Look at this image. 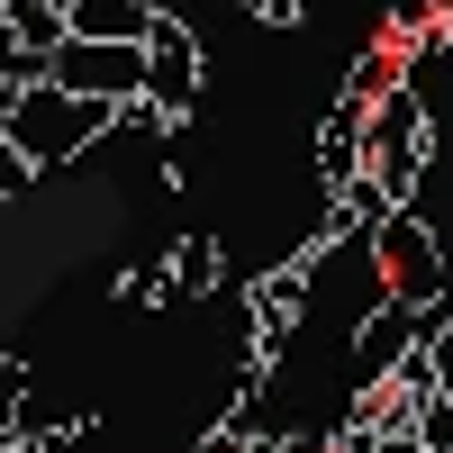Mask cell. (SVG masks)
<instances>
[{"instance_id": "cell-8", "label": "cell", "mask_w": 453, "mask_h": 453, "mask_svg": "<svg viewBox=\"0 0 453 453\" xmlns=\"http://www.w3.org/2000/svg\"><path fill=\"white\" fill-rule=\"evenodd\" d=\"M164 263H173V299H218L226 290V245L218 236H173Z\"/></svg>"}, {"instance_id": "cell-13", "label": "cell", "mask_w": 453, "mask_h": 453, "mask_svg": "<svg viewBox=\"0 0 453 453\" xmlns=\"http://www.w3.org/2000/svg\"><path fill=\"white\" fill-rule=\"evenodd\" d=\"M372 381H390V390H399L408 408H426V399H435V345L418 335V345H408V354H399L390 372H372Z\"/></svg>"}, {"instance_id": "cell-12", "label": "cell", "mask_w": 453, "mask_h": 453, "mask_svg": "<svg viewBox=\"0 0 453 453\" xmlns=\"http://www.w3.org/2000/svg\"><path fill=\"white\" fill-rule=\"evenodd\" d=\"M119 309H173V263L164 254H145L119 273Z\"/></svg>"}, {"instance_id": "cell-20", "label": "cell", "mask_w": 453, "mask_h": 453, "mask_svg": "<svg viewBox=\"0 0 453 453\" xmlns=\"http://www.w3.org/2000/svg\"><path fill=\"white\" fill-rule=\"evenodd\" d=\"M55 10H73V0H55Z\"/></svg>"}, {"instance_id": "cell-1", "label": "cell", "mask_w": 453, "mask_h": 453, "mask_svg": "<svg viewBox=\"0 0 453 453\" xmlns=\"http://www.w3.org/2000/svg\"><path fill=\"white\" fill-rule=\"evenodd\" d=\"M109 119H119V100H91V91H64V82H36L10 100V145L36 164V173H64L73 155H91V145L109 136Z\"/></svg>"}, {"instance_id": "cell-14", "label": "cell", "mask_w": 453, "mask_h": 453, "mask_svg": "<svg viewBox=\"0 0 453 453\" xmlns=\"http://www.w3.org/2000/svg\"><path fill=\"white\" fill-rule=\"evenodd\" d=\"M27 191H36V164L10 145V127H0V209H10V200H27Z\"/></svg>"}, {"instance_id": "cell-9", "label": "cell", "mask_w": 453, "mask_h": 453, "mask_svg": "<svg viewBox=\"0 0 453 453\" xmlns=\"http://www.w3.org/2000/svg\"><path fill=\"white\" fill-rule=\"evenodd\" d=\"M164 0H73V36H145Z\"/></svg>"}, {"instance_id": "cell-16", "label": "cell", "mask_w": 453, "mask_h": 453, "mask_svg": "<svg viewBox=\"0 0 453 453\" xmlns=\"http://www.w3.org/2000/svg\"><path fill=\"white\" fill-rule=\"evenodd\" d=\"M245 19H254V27H299V19H309V0H245Z\"/></svg>"}, {"instance_id": "cell-19", "label": "cell", "mask_w": 453, "mask_h": 453, "mask_svg": "<svg viewBox=\"0 0 453 453\" xmlns=\"http://www.w3.org/2000/svg\"><path fill=\"white\" fill-rule=\"evenodd\" d=\"M10 100H19V91H10V82H0V119H10Z\"/></svg>"}, {"instance_id": "cell-18", "label": "cell", "mask_w": 453, "mask_h": 453, "mask_svg": "<svg viewBox=\"0 0 453 453\" xmlns=\"http://www.w3.org/2000/svg\"><path fill=\"white\" fill-rule=\"evenodd\" d=\"M435 27H444V36H453V0H435Z\"/></svg>"}, {"instance_id": "cell-3", "label": "cell", "mask_w": 453, "mask_h": 453, "mask_svg": "<svg viewBox=\"0 0 453 453\" xmlns=\"http://www.w3.org/2000/svg\"><path fill=\"white\" fill-rule=\"evenodd\" d=\"M363 254H372V273H381V290H399V299H453V263H444V245H435V226H426V209H390L381 226L363 236Z\"/></svg>"}, {"instance_id": "cell-2", "label": "cell", "mask_w": 453, "mask_h": 453, "mask_svg": "<svg viewBox=\"0 0 453 453\" xmlns=\"http://www.w3.org/2000/svg\"><path fill=\"white\" fill-rule=\"evenodd\" d=\"M426 164H435V109H426L418 82H399V91L372 100V173H381V191L399 209H418Z\"/></svg>"}, {"instance_id": "cell-15", "label": "cell", "mask_w": 453, "mask_h": 453, "mask_svg": "<svg viewBox=\"0 0 453 453\" xmlns=\"http://www.w3.org/2000/svg\"><path fill=\"white\" fill-rule=\"evenodd\" d=\"M418 444L426 453H453V399H426L418 408Z\"/></svg>"}, {"instance_id": "cell-5", "label": "cell", "mask_w": 453, "mask_h": 453, "mask_svg": "<svg viewBox=\"0 0 453 453\" xmlns=\"http://www.w3.org/2000/svg\"><path fill=\"white\" fill-rule=\"evenodd\" d=\"M309 281H318V263H299V254L245 281V345H254L263 363H281L290 335L309 326Z\"/></svg>"}, {"instance_id": "cell-11", "label": "cell", "mask_w": 453, "mask_h": 453, "mask_svg": "<svg viewBox=\"0 0 453 453\" xmlns=\"http://www.w3.org/2000/svg\"><path fill=\"white\" fill-rule=\"evenodd\" d=\"M399 82H408L399 46H390V36H372V46L345 64V82H335V91H345V100H381V91H399Z\"/></svg>"}, {"instance_id": "cell-10", "label": "cell", "mask_w": 453, "mask_h": 453, "mask_svg": "<svg viewBox=\"0 0 453 453\" xmlns=\"http://www.w3.org/2000/svg\"><path fill=\"white\" fill-rule=\"evenodd\" d=\"M0 36H10V46H36V55H55L64 36H73V10H55V0H10Z\"/></svg>"}, {"instance_id": "cell-17", "label": "cell", "mask_w": 453, "mask_h": 453, "mask_svg": "<svg viewBox=\"0 0 453 453\" xmlns=\"http://www.w3.org/2000/svg\"><path fill=\"white\" fill-rule=\"evenodd\" d=\"M426 345H435V399H453V326L426 335Z\"/></svg>"}, {"instance_id": "cell-7", "label": "cell", "mask_w": 453, "mask_h": 453, "mask_svg": "<svg viewBox=\"0 0 453 453\" xmlns=\"http://www.w3.org/2000/svg\"><path fill=\"white\" fill-rule=\"evenodd\" d=\"M408 345H418V299H399V290H381V299L354 318V335H345V354H354L363 381H372V372H390Z\"/></svg>"}, {"instance_id": "cell-6", "label": "cell", "mask_w": 453, "mask_h": 453, "mask_svg": "<svg viewBox=\"0 0 453 453\" xmlns=\"http://www.w3.org/2000/svg\"><path fill=\"white\" fill-rule=\"evenodd\" d=\"M55 82L91 91V100L145 91V36H64V46H55Z\"/></svg>"}, {"instance_id": "cell-4", "label": "cell", "mask_w": 453, "mask_h": 453, "mask_svg": "<svg viewBox=\"0 0 453 453\" xmlns=\"http://www.w3.org/2000/svg\"><path fill=\"white\" fill-rule=\"evenodd\" d=\"M200 82H209V55H200L191 19H181V10H155V27H145V91L164 100L173 136L191 127V100H200Z\"/></svg>"}]
</instances>
